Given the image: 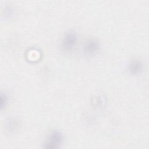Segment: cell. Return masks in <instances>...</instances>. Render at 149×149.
Segmentation results:
<instances>
[{"mask_svg":"<svg viewBox=\"0 0 149 149\" xmlns=\"http://www.w3.org/2000/svg\"><path fill=\"white\" fill-rule=\"evenodd\" d=\"M63 136L59 130H54L47 137L44 143V147L47 149H54L59 147L62 143Z\"/></svg>","mask_w":149,"mask_h":149,"instance_id":"1","label":"cell"},{"mask_svg":"<svg viewBox=\"0 0 149 149\" xmlns=\"http://www.w3.org/2000/svg\"><path fill=\"white\" fill-rule=\"evenodd\" d=\"M77 42V36L73 31L65 33L62 40V47L64 51H70L76 46Z\"/></svg>","mask_w":149,"mask_h":149,"instance_id":"2","label":"cell"},{"mask_svg":"<svg viewBox=\"0 0 149 149\" xmlns=\"http://www.w3.org/2000/svg\"><path fill=\"white\" fill-rule=\"evenodd\" d=\"M100 48V44L95 38L87 40L83 47L84 52L87 55H93L97 52Z\"/></svg>","mask_w":149,"mask_h":149,"instance_id":"3","label":"cell"},{"mask_svg":"<svg viewBox=\"0 0 149 149\" xmlns=\"http://www.w3.org/2000/svg\"><path fill=\"white\" fill-rule=\"evenodd\" d=\"M143 69V63L138 59L132 61L128 65V70L132 75L140 74Z\"/></svg>","mask_w":149,"mask_h":149,"instance_id":"4","label":"cell"},{"mask_svg":"<svg viewBox=\"0 0 149 149\" xmlns=\"http://www.w3.org/2000/svg\"><path fill=\"white\" fill-rule=\"evenodd\" d=\"M7 101H8V97H6V95L5 94L3 95L2 94L1 95V105L2 108L3 107L4 104L6 105V104H7Z\"/></svg>","mask_w":149,"mask_h":149,"instance_id":"5","label":"cell"}]
</instances>
